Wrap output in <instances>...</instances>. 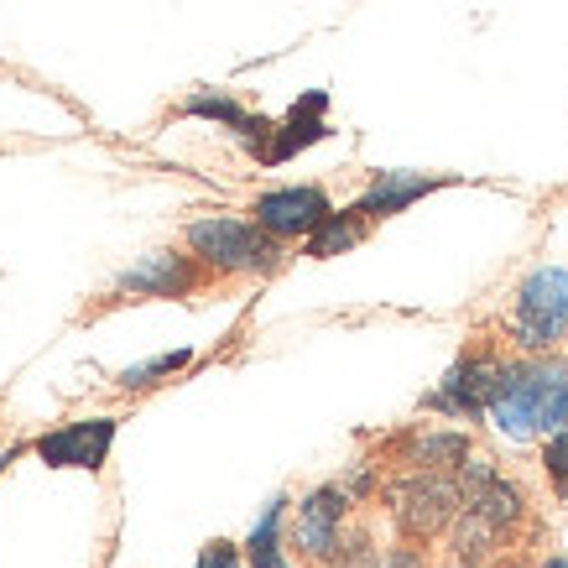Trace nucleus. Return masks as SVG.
Instances as JSON below:
<instances>
[{
    "mask_svg": "<svg viewBox=\"0 0 568 568\" xmlns=\"http://www.w3.org/2000/svg\"><path fill=\"white\" fill-rule=\"evenodd\" d=\"M189 115H199V121H220V125H230L235 136H245L251 141V152H266V141H272V131L276 125L272 121H261V115H245L241 104L230 100V94H193L189 104H183Z\"/></svg>",
    "mask_w": 568,
    "mask_h": 568,
    "instance_id": "nucleus-12",
    "label": "nucleus"
},
{
    "mask_svg": "<svg viewBox=\"0 0 568 568\" xmlns=\"http://www.w3.org/2000/svg\"><path fill=\"white\" fill-rule=\"evenodd\" d=\"M115 444V417H84L37 438V459L52 469H100Z\"/></svg>",
    "mask_w": 568,
    "mask_h": 568,
    "instance_id": "nucleus-5",
    "label": "nucleus"
},
{
    "mask_svg": "<svg viewBox=\"0 0 568 568\" xmlns=\"http://www.w3.org/2000/svg\"><path fill=\"white\" fill-rule=\"evenodd\" d=\"M517 339L527 349H548L558 334H568V272L564 266H537L517 293Z\"/></svg>",
    "mask_w": 568,
    "mask_h": 568,
    "instance_id": "nucleus-3",
    "label": "nucleus"
},
{
    "mask_svg": "<svg viewBox=\"0 0 568 568\" xmlns=\"http://www.w3.org/2000/svg\"><path fill=\"white\" fill-rule=\"evenodd\" d=\"M365 235V214L361 209H345V214H328L318 230L308 235V256H339Z\"/></svg>",
    "mask_w": 568,
    "mask_h": 568,
    "instance_id": "nucleus-14",
    "label": "nucleus"
},
{
    "mask_svg": "<svg viewBox=\"0 0 568 568\" xmlns=\"http://www.w3.org/2000/svg\"><path fill=\"white\" fill-rule=\"evenodd\" d=\"M349 490L345 485H324L297 506V548L308 558H334L339 552V521H345Z\"/></svg>",
    "mask_w": 568,
    "mask_h": 568,
    "instance_id": "nucleus-8",
    "label": "nucleus"
},
{
    "mask_svg": "<svg viewBox=\"0 0 568 568\" xmlns=\"http://www.w3.org/2000/svg\"><path fill=\"white\" fill-rule=\"evenodd\" d=\"M183 365H189V349L152 355V361H141V365H125V371H121V386H125V392H141V386H156L162 376H173V371H183Z\"/></svg>",
    "mask_w": 568,
    "mask_h": 568,
    "instance_id": "nucleus-16",
    "label": "nucleus"
},
{
    "mask_svg": "<svg viewBox=\"0 0 568 568\" xmlns=\"http://www.w3.org/2000/svg\"><path fill=\"white\" fill-rule=\"evenodd\" d=\"M193 568H241V552L230 548V542H209L204 552H199V564Z\"/></svg>",
    "mask_w": 568,
    "mask_h": 568,
    "instance_id": "nucleus-18",
    "label": "nucleus"
},
{
    "mask_svg": "<svg viewBox=\"0 0 568 568\" xmlns=\"http://www.w3.org/2000/svg\"><path fill=\"white\" fill-rule=\"evenodd\" d=\"M282 511H287V500H282V496L261 511L256 532H251V542H245L251 568H287V558H282Z\"/></svg>",
    "mask_w": 568,
    "mask_h": 568,
    "instance_id": "nucleus-13",
    "label": "nucleus"
},
{
    "mask_svg": "<svg viewBox=\"0 0 568 568\" xmlns=\"http://www.w3.org/2000/svg\"><path fill=\"white\" fill-rule=\"evenodd\" d=\"M324 104L328 94H303V100L293 104V115H287V125H276L272 141H266V152H261V162L266 168H276V162H287V156H297L303 146H313V141L328 136L324 125Z\"/></svg>",
    "mask_w": 568,
    "mask_h": 568,
    "instance_id": "nucleus-9",
    "label": "nucleus"
},
{
    "mask_svg": "<svg viewBox=\"0 0 568 568\" xmlns=\"http://www.w3.org/2000/svg\"><path fill=\"white\" fill-rule=\"evenodd\" d=\"M548 568H568V558H552V564Z\"/></svg>",
    "mask_w": 568,
    "mask_h": 568,
    "instance_id": "nucleus-20",
    "label": "nucleus"
},
{
    "mask_svg": "<svg viewBox=\"0 0 568 568\" xmlns=\"http://www.w3.org/2000/svg\"><path fill=\"white\" fill-rule=\"evenodd\" d=\"M542 465H548V475L568 490V428H558L548 438V454H542Z\"/></svg>",
    "mask_w": 568,
    "mask_h": 568,
    "instance_id": "nucleus-17",
    "label": "nucleus"
},
{
    "mask_svg": "<svg viewBox=\"0 0 568 568\" xmlns=\"http://www.w3.org/2000/svg\"><path fill=\"white\" fill-rule=\"evenodd\" d=\"M459 506H465V490L454 480H444L438 469H423L407 485H396V521H402V532L413 537L444 532L448 521L459 517Z\"/></svg>",
    "mask_w": 568,
    "mask_h": 568,
    "instance_id": "nucleus-4",
    "label": "nucleus"
},
{
    "mask_svg": "<svg viewBox=\"0 0 568 568\" xmlns=\"http://www.w3.org/2000/svg\"><path fill=\"white\" fill-rule=\"evenodd\" d=\"M448 178H423V173H381L376 183H371V193H365L361 204V214L365 220H386V214H396V209H407L413 199H423V193H433V189H444Z\"/></svg>",
    "mask_w": 568,
    "mask_h": 568,
    "instance_id": "nucleus-11",
    "label": "nucleus"
},
{
    "mask_svg": "<svg viewBox=\"0 0 568 568\" xmlns=\"http://www.w3.org/2000/svg\"><path fill=\"white\" fill-rule=\"evenodd\" d=\"M256 224L276 241H297V235H313L318 224L334 214L324 199V189H272L256 199Z\"/></svg>",
    "mask_w": 568,
    "mask_h": 568,
    "instance_id": "nucleus-6",
    "label": "nucleus"
},
{
    "mask_svg": "<svg viewBox=\"0 0 568 568\" xmlns=\"http://www.w3.org/2000/svg\"><path fill=\"white\" fill-rule=\"evenodd\" d=\"M490 417L506 438H537L568 423V361H521L500 371Z\"/></svg>",
    "mask_w": 568,
    "mask_h": 568,
    "instance_id": "nucleus-1",
    "label": "nucleus"
},
{
    "mask_svg": "<svg viewBox=\"0 0 568 568\" xmlns=\"http://www.w3.org/2000/svg\"><path fill=\"white\" fill-rule=\"evenodd\" d=\"M189 245H193V256H204L214 272H261V266L276 261V235H266L261 224L230 220V214L193 220Z\"/></svg>",
    "mask_w": 568,
    "mask_h": 568,
    "instance_id": "nucleus-2",
    "label": "nucleus"
},
{
    "mask_svg": "<svg viewBox=\"0 0 568 568\" xmlns=\"http://www.w3.org/2000/svg\"><path fill=\"white\" fill-rule=\"evenodd\" d=\"M465 459H469V444L459 433H428V438L413 444V465L423 469H465Z\"/></svg>",
    "mask_w": 568,
    "mask_h": 568,
    "instance_id": "nucleus-15",
    "label": "nucleus"
},
{
    "mask_svg": "<svg viewBox=\"0 0 568 568\" xmlns=\"http://www.w3.org/2000/svg\"><path fill=\"white\" fill-rule=\"evenodd\" d=\"M386 568H423V564H417V552L402 548V552H392V558H386Z\"/></svg>",
    "mask_w": 568,
    "mask_h": 568,
    "instance_id": "nucleus-19",
    "label": "nucleus"
},
{
    "mask_svg": "<svg viewBox=\"0 0 568 568\" xmlns=\"http://www.w3.org/2000/svg\"><path fill=\"white\" fill-rule=\"evenodd\" d=\"M193 287V266L173 251H156L146 256L141 266L121 276V293H136V297H173V293H189Z\"/></svg>",
    "mask_w": 568,
    "mask_h": 568,
    "instance_id": "nucleus-10",
    "label": "nucleus"
},
{
    "mask_svg": "<svg viewBox=\"0 0 568 568\" xmlns=\"http://www.w3.org/2000/svg\"><path fill=\"white\" fill-rule=\"evenodd\" d=\"M500 371H506V365L485 361V355H469V361H459L444 376V386L428 396V407H438V413H454V417L490 413V396H496V386H500Z\"/></svg>",
    "mask_w": 568,
    "mask_h": 568,
    "instance_id": "nucleus-7",
    "label": "nucleus"
}]
</instances>
